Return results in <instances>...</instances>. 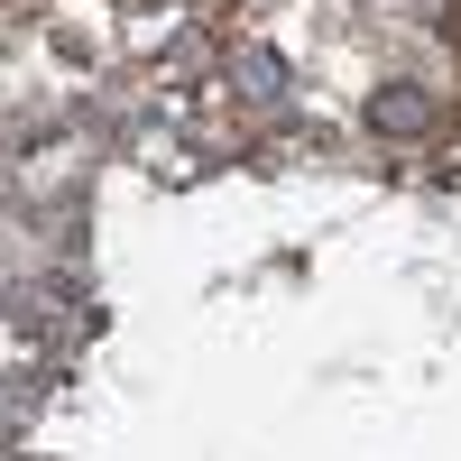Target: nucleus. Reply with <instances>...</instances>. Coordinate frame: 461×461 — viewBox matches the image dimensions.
Instances as JSON below:
<instances>
[{
    "mask_svg": "<svg viewBox=\"0 0 461 461\" xmlns=\"http://www.w3.org/2000/svg\"><path fill=\"white\" fill-rule=\"evenodd\" d=\"M369 121H378V130H434V121H443V102H425V84H397V93H378V102H369Z\"/></svg>",
    "mask_w": 461,
    "mask_h": 461,
    "instance_id": "obj_1",
    "label": "nucleus"
}]
</instances>
